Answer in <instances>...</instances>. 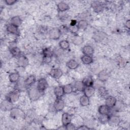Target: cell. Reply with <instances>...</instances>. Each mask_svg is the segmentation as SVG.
Instances as JSON below:
<instances>
[{
    "label": "cell",
    "mask_w": 130,
    "mask_h": 130,
    "mask_svg": "<svg viewBox=\"0 0 130 130\" xmlns=\"http://www.w3.org/2000/svg\"><path fill=\"white\" fill-rule=\"evenodd\" d=\"M18 64L19 67L25 68L29 63L27 58L24 56H20L18 59Z\"/></svg>",
    "instance_id": "14"
},
{
    "label": "cell",
    "mask_w": 130,
    "mask_h": 130,
    "mask_svg": "<svg viewBox=\"0 0 130 130\" xmlns=\"http://www.w3.org/2000/svg\"><path fill=\"white\" fill-rule=\"evenodd\" d=\"M12 105V103L8 101L7 100L3 101L1 104V109L3 111H7L9 110H11L12 108L11 106Z\"/></svg>",
    "instance_id": "21"
},
{
    "label": "cell",
    "mask_w": 130,
    "mask_h": 130,
    "mask_svg": "<svg viewBox=\"0 0 130 130\" xmlns=\"http://www.w3.org/2000/svg\"><path fill=\"white\" fill-rule=\"evenodd\" d=\"M116 98L111 95H108L105 99V105L110 108L114 107L116 105Z\"/></svg>",
    "instance_id": "10"
},
{
    "label": "cell",
    "mask_w": 130,
    "mask_h": 130,
    "mask_svg": "<svg viewBox=\"0 0 130 130\" xmlns=\"http://www.w3.org/2000/svg\"><path fill=\"white\" fill-rule=\"evenodd\" d=\"M36 77L34 75H30L24 81V85L26 87H30L36 82Z\"/></svg>",
    "instance_id": "12"
},
{
    "label": "cell",
    "mask_w": 130,
    "mask_h": 130,
    "mask_svg": "<svg viewBox=\"0 0 130 130\" xmlns=\"http://www.w3.org/2000/svg\"><path fill=\"white\" fill-rule=\"evenodd\" d=\"M85 86H91L93 84V80L91 76H87L85 77L82 81Z\"/></svg>",
    "instance_id": "28"
},
{
    "label": "cell",
    "mask_w": 130,
    "mask_h": 130,
    "mask_svg": "<svg viewBox=\"0 0 130 130\" xmlns=\"http://www.w3.org/2000/svg\"><path fill=\"white\" fill-rule=\"evenodd\" d=\"M10 53L12 56L15 57H19L20 56L21 51L19 48L17 47H13L10 50Z\"/></svg>",
    "instance_id": "34"
},
{
    "label": "cell",
    "mask_w": 130,
    "mask_h": 130,
    "mask_svg": "<svg viewBox=\"0 0 130 130\" xmlns=\"http://www.w3.org/2000/svg\"><path fill=\"white\" fill-rule=\"evenodd\" d=\"M66 66L70 69L75 70L78 67L79 63L74 59H70L67 62Z\"/></svg>",
    "instance_id": "23"
},
{
    "label": "cell",
    "mask_w": 130,
    "mask_h": 130,
    "mask_svg": "<svg viewBox=\"0 0 130 130\" xmlns=\"http://www.w3.org/2000/svg\"><path fill=\"white\" fill-rule=\"evenodd\" d=\"M108 123L111 127L118 126L120 123V119L119 117L115 115L110 116Z\"/></svg>",
    "instance_id": "8"
},
{
    "label": "cell",
    "mask_w": 130,
    "mask_h": 130,
    "mask_svg": "<svg viewBox=\"0 0 130 130\" xmlns=\"http://www.w3.org/2000/svg\"><path fill=\"white\" fill-rule=\"evenodd\" d=\"M81 61L85 64H89L93 62V58L91 56L84 55L81 57Z\"/></svg>",
    "instance_id": "32"
},
{
    "label": "cell",
    "mask_w": 130,
    "mask_h": 130,
    "mask_svg": "<svg viewBox=\"0 0 130 130\" xmlns=\"http://www.w3.org/2000/svg\"><path fill=\"white\" fill-rule=\"evenodd\" d=\"M6 29L7 31L10 34L17 35L18 33V27L12 23L9 24L7 26Z\"/></svg>",
    "instance_id": "17"
},
{
    "label": "cell",
    "mask_w": 130,
    "mask_h": 130,
    "mask_svg": "<svg viewBox=\"0 0 130 130\" xmlns=\"http://www.w3.org/2000/svg\"><path fill=\"white\" fill-rule=\"evenodd\" d=\"M64 127H65V129H67V130H73V129H77L76 126L74 124H72L71 123L68 124V125H67Z\"/></svg>",
    "instance_id": "38"
},
{
    "label": "cell",
    "mask_w": 130,
    "mask_h": 130,
    "mask_svg": "<svg viewBox=\"0 0 130 130\" xmlns=\"http://www.w3.org/2000/svg\"><path fill=\"white\" fill-rule=\"evenodd\" d=\"M22 23L21 18L18 16H15L11 18L10 20V23H12L18 27H19Z\"/></svg>",
    "instance_id": "29"
},
{
    "label": "cell",
    "mask_w": 130,
    "mask_h": 130,
    "mask_svg": "<svg viewBox=\"0 0 130 130\" xmlns=\"http://www.w3.org/2000/svg\"><path fill=\"white\" fill-rule=\"evenodd\" d=\"M61 35V34L59 30V28H52L49 32V37L52 40L58 39Z\"/></svg>",
    "instance_id": "7"
},
{
    "label": "cell",
    "mask_w": 130,
    "mask_h": 130,
    "mask_svg": "<svg viewBox=\"0 0 130 130\" xmlns=\"http://www.w3.org/2000/svg\"><path fill=\"white\" fill-rule=\"evenodd\" d=\"M83 42V38L79 35H75L72 39V43L75 45H80Z\"/></svg>",
    "instance_id": "27"
},
{
    "label": "cell",
    "mask_w": 130,
    "mask_h": 130,
    "mask_svg": "<svg viewBox=\"0 0 130 130\" xmlns=\"http://www.w3.org/2000/svg\"><path fill=\"white\" fill-rule=\"evenodd\" d=\"M70 25L71 26H76L77 25V21L75 20H72L71 22Z\"/></svg>",
    "instance_id": "43"
},
{
    "label": "cell",
    "mask_w": 130,
    "mask_h": 130,
    "mask_svg": "<svg viewBox=\"0 0 130 130\" xmlns=\"http://www.w3.org/2000/svg\"><path fill=\"white\" fill-rule=\"evenodd\" d=\"M75 88L79 91H83L85 86L82 81H76L74 84Z\"/></svg>",
    "instance_id": "37"
},
{
    "label": "cell",
    "mask_w": 130,
    "mask_h": 130,
    "mask_svg": "<svg viewBox=\"0 0 130 130\" xmlns=\"http://www.w3.org/2000/svg\"><path fill=\"white\" fill-rule=\"evenodd\" d=\"M48 83L47 81L45 78H41L37 82V88L42 92H43L47 88Z\"/></svg>",
    "instance_id": "5"
},
{
    "label": "cell",
    "mask_w": 130,
    "mask_h": 130,
    "mask_svg": "<svg viewBox=\"0 0 130 130\" xmlns=\"http://www.w3.org/2000/svg\"><path fill=\"white\" fill-rule=\"evenodd\" d=\"M58 11L60 12H63L69 9L70 7L68 4L63 2H59L57 6Z\"/></svg>",
    "instance_id": "20"
},
{
    "label": "cell",
    "mask_w": 130,
    "mask_h": 130,
    "mask_svg": "<svg viewBox=\"0 0 130 130\" xmlns=\"http://www.w3.org/2000/svg\"><path fill=\"white\" fill-rule=\"evenodd\" d=\"M59 30L61 33V34L63 33H66L68 31V28H67L66 26H62L60 27V28H59Z\"/></svg>",
    "instance_id": "39"
},
{
    "label": "cell",
    "mask_w": 130,
    "mask_h": 130,
    "mask_svg": "<svg viewBox=\"0 0 130 130\" xmlns=\"http://www.w3.org/2000/svg\"><path fill=\"white\" fill-rule=\"evenodd\" d=\"M79 102L80 105L82 107H86L89 105L90 101H89V98L87 97L85 95H83L80 98Z\"/></svg>",
    "instance_id": "25"
},
{
    "label": "cell",
    "mask_w": 130,
    "mask_h": 130,
    "mask_svg": "<svg viewBox=\"0 0 130 130\" xmlns=\"http://www.w3.org/2000/svg\"><path fill=\"white\" fill-rule=\"evenodd\" d=\"M10 116L13 119H23L25 117L24 112L18 108H12L10 110Z\"/></svg>",
    "instance_id": "1"
},
{
    "label": "cell",
    "mask_w": 130,
    "mask_h": 130,
    "mask_svg": "<svg viewBox=\"0 0 130 130\" xmlns=\"http://www.w3.org/2000/svg\"><path fill=\"white\" fill-rule=\"evenodd\" d=\"M42 53L44 57L46 59H50L53 55V51L49 48L44 49Z\"/></svg>",
    "instance_id": "24"
},
{
    "label": "cell",
    "mask_w": 130,
    "mask_h": 130,
    "mask_svg": "<svg viewBox=\"0 0 130 130\" xmlns=\"http://www.w3.org/2000/svg\"><path fill=\"white\" fill-rule=\"evenodd\" d=\"M106 37V34L103 31H97L95 32L92 37L93 39L96 42L102 41Z\"/></svg>",
    "instance_id": "9"
},
{
    "label": "cell",
    "mask_w": 130,
    "mask_h": 130,
    "mask_svg": "<svg viewBox=\"0 0 130 130\" xmlns=\"http://www.w3.org/2000/svg\"><path fill=\"white\" fill-rule=\"evenodd\" d=\"M91 7L93 11L95 13H100L102 12L104 9L103 5L99 2H94L91 4Z\"/></svg>",
    "instance_id": "13"
},
{
    "label": "cell",
    "mask_w": 130,
    "mask_h": 130,
    "mask_svg": "<svg viewBox=\"0 0 130 130\" xmlns=\"http://www.w3.org/2000/svg\"><path fill=\"white\" fill-rule=\"evenodd\" d=\"M64 94H69L73 91V87L71 84H68L63 86Z\"/></svg>",
    "instance_id": "35"
},
{
    "label": "cell",
    "mask_w": 130,
    "mask_h": 130,
    "mask_svg": "<svg viewBox=\"0 0 130 130\" xmlns=\"http://www.w3.org/2000/svg\"><path fill=\"white\" fill-rule=\"evenodd\" d=\"M84 95L88 98L91 97L95 92V88L93 86H85L83 90Z\"/></svg>",
    "instance_id": "15"
},
{
    "label": "cell",
    "mask_w": 130,
    "mask_h": 130,
    "mask_svg": "<svg viewBox=\"0 0 130 130\" xmlns=\"http://www.w3.org/2000/svg\"><path fill=\"white\" fill-rule=\"evenodd\" d=\"M62 71L60 69L57 68L52 69L49 73V74L51 77L56 79H59L62 76Z\"/></svg>",
    "instance_id": "6"
},
{
    "label": "cell",
    "mask_w": 130,
    "mask_h": 130,
    "mask_svg": "<svg viewBox=\"0 0 130 130\" xmlns=\"http://www.w3.org/2000/svg\"><path fill=\"white\" fill-rule=\"evenodd\" d=\"M77 26L78 29L85 30L88 26V22L85 20H81L77 23Z\"/></svg>",
    "instance_id": "30"
},
{
    "label": "cell",
    "mask_w": 130,
    "mask_h": 130,
    "mask_svg": "<svg viewBox=\"0 0 130 130\" xmlns=\"http://www.w3.org/2000/svg\"><path fill=\"white\" fill-rule=\"evenodd\" d=\"M42 93L37 87H33L29 89L28 95L31 101H36L41 96Z\"/></svg>",
    "instance_id": "2"
},
{
    "label": "cell",
    "mask_w": 130,
    "mask_h": 130,
    "mask_svg": "<svg viewBox=\"0 0 130 130\" xmlns=\"http://www.w3.org/2000/svg\"><path fill=\"white\" fill-rule=\"evenodd\" d=\"M65 106L64 101L61 98H57L53 104L54 110L57 111H62Z\"/></svg>",
    "instance_id": "4"
},
{
    "label": "cell",
    "mask_w": 130,
    "mask_h": 130,
    "mask_svg": "<svg viewBox=\"0 0 130 130\" xmlns=\"http://www.w3.org/2000/svg\"><path fill=\"white\" fill-rule=\"evenodd\" d=\"M20 78V75L17 72H13L9 74V79L12 83L17 82Z\"/></svg>",
    "instance_id": "22"
},
{
    "label": "cell",
    "mask_w": 130,
    "mask_h": 130,
    "mask_svg": "<svg viewBox=\"0 0 130 130\" xmlns=\"http://www.w3.org/2000/svg\"><path fill=\"white\" fill-rule=\"evenodd\" d=\"M110 108L106 105L100 106L98 108L99 113L100 114H109Z\"/></svg>",
    "instance_id": "26"
},
{
    "label": "cell",
    "mask_w": 130,
    "mask_h": 130,
    "mask_svg": "<svg viewBox=\"0 0 130 130\" xmlns=\"http://www.w3.org/2000/svg\"><path fill=\"white\" fill-rule=\"evenodd\" d=\"M19 97V90L15 89L9 92L6 96V100L11 102V103H15L18 101Z\"/></svg>",
    "instance_id": "3"
},
{
    "label": "cell",
    "mask_w": 130,
    "mask_h": 130,
    "mask_svg": "<svg viewBox=\"0 0 130 130\" xmlns=\"http://www.w3.org/2000/svg\"><path fill=\"white\" fill-rule=\"evenodd\" d=\"M77 129H83V130H87V129H90V128L88 127L86 125H81L78 127H77Z\"/></svg>",
    "instance_id": "41"
},
{
    "label": "cell",
    "mask_w": 130,
    "mask_h": 130,
    "mask_svg": "<svg viewBox=\"0 0 130 130\" xmlns=\"http://www.w3.org/2000/svg\"><path fill=\"white\" fill-rule=\"evenodd\" d=\"M98 93L100 96L103 98H106L108 96V92L107 89L103 86H101L98 88Z\"/></svg>",
    "instance_id": "31"
},
{
    "label": "cell",
    "mask_w": 130,
    "mask_h": 130,
    "mask_svg": "<svg viewBox=\"0 0 130 130\" xmlns=\"http://www.w3.org/2000/svg\"><path fill=\"white\" fill-rule=\"evenodd\" d=\"M82 52L84 55L91 56L94 53L93 48L90 45H85L82 48Z\"/></svg>",
    "instance_id": "19"
},
{
    "label": "cell",
    "mask_w": 130,
    "mask_h": 130,
    "mask_svg": "<svg viewBox=\"0 0 130 130\" xmlns=\"http://www.w3.org/2000/svg\"><path fill=\"white\" fill-rule=\"evenodd\" d=\"M109 117L110 116L109 115V114H100L99 117V120L101 123L105 124L106 123H108Z\"/></svg>",
    "instance_id": "36"
},
{
    "label": "cell",
    "mask_w": 130,
    "mask_h": 130,
    "mask_svg": "<svg viewBox=\"0 0 130 130\" xmlns=\"http://www.w3.org/2000/svg\"><path fill=\"white\" fill-rule=\"evenodd\" d=\"M54 93L57 98H61L64 94L63 87L61 86H57L54 89Z\"/></svg>",
    "instance_id": "18"
},
{
    "label": "cell",
    "mask_w": 130,
    "mask_h": 130,
    "mask_svg": "<svg viewBox=\"0 0 130 130\" xmlns=\"http://www.w3.org/2000/svg\"><path fill=\"white\" fill-rule=\"evenodd\" d=\"M71 121H72V116L70 114L64 112L62 114L61 122H62V125L64 126L71 123Z\"/></svg>",
    "instance_id": "11"
},
{
    "label": "cell",
    "mask_w": 130,
    "mask_h": 130,
    "mask_svg": "<svg viewBox=\"0 0 130 130\" xmlns=\"http://www.w3.org/2000/svg\"><path fill=\"white\" fill-rule=\"evenodd\" d=\"M17 0H6L5 2L7 5L11 6L15 4L17 2Z\"/></svg>",
    "instance_id": "40"
},
{
    "label": "cell",
    "mask_w": 130,
    "mask_h": 130,
    "mask_svg": "<svg viewBox=\"0 0 130 130\" xmlns=\"http://www.w3.org/2000/svg\"><path fill=\"white\" fill-rule=\"evenodd\" d=\"M98 77L100 81L105 82L109 78V74L106 70H103L98 74Z\"/></svg>",
    "instance_id": "16"
},
{
    "label": "cell",
    "mask_w": 130,
    "mask_h": 130,
    "mask_svg": "<svg viewBox=\"0 0 130 130\" xmlns=\"http://www.w3.org/2000/svg\"><path fill=\"white\" fill-rule=\"evenodd\" d=\"M59 47L62 50H67L69 48L70 43H69L68 41L66 40H61V41L59 42Z\"/></svg>",
    "instance_id": "33"
},
{
    "label": "cell",
    "mask_w": 130,
    "mask_h": 130,
    "mask_svg": "<svg viewBox=\"0 0 130 130\" xmlns=\"http://www.w3.org/2000/svg\"><path fill=\"white\" fill-rule=\"evenodd\" d=\"M125 26L128 29H129V28H130V20H127L126 21V22L125 23Z\"/></svg>",
    "instance_id": "42"
}]
</instances>
